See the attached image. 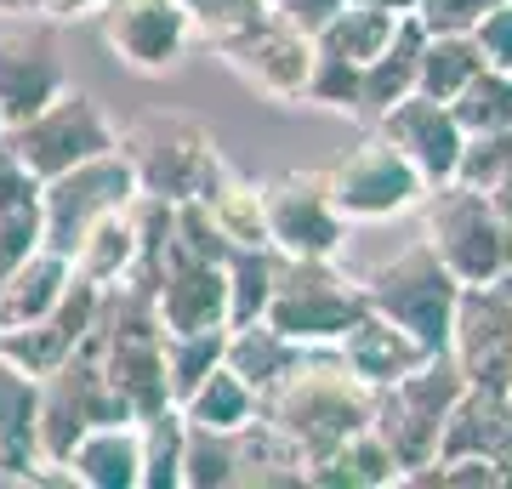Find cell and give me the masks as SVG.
Wrapping results in <instances>:
<instances>
[{
	"label": "cell",
	"instance_id": "d6a6232c",
	"mask_svg": "<svg viewBox=\"0 0 512 489\" xmlns=\"http://www.w3.org/2000/svg\"><path fill=\"white\" fill-rule=\"evenodd\" d=\"M137 427H143V489H183V450H188L183 404H165Z\"/></svg>",
	"mask_w": 512,
	"mask_h": 489
},
{
	"label": "cell",
	"instance_id": "8d00e7d4",
	"mask_svg": "<svg viewBox=\"0 0 512 489\" xmlns=\"http://www.w3.org/2000/svg\"><path fill=\"white\" fill-rule=\"evenodd\" d=\"M228 484H239V433H217V427L188 421L183 489H228Z\"/></svg>",
	"mask_w": 512,
	"mask_h": 489
},
{
	"label": "cell",
	"instance_id": "b9f144b4",
	"mask_svg": "<svg viewBox=\"0 0 512 489\" xmlns=\"http://www.w3.org/2000/svg\"><path fill=\"white\" fill-rule=\"evenodd\" d=\"M501 0H416V18L427 35H473V23Z\"/></svg>",
	"mask_w": 512,
	"mask_h": 489
},
{
	"label": "cell",
	"instance_id": "7dc6e473",
	"mask_svg": "<svg viewBox=\"0 0 512 489\" xmlns=\"http://www.w3.org/2000/svg\"><path fill=\"white\" fill-rule=\"evenodd\" d=\"M490 205H495V211H501V217L512 222V171H507V177H501V182L490 188Z\"/></svg>",
	"mask_w": 512,
	"mask_h": 489
},
{
	"label": "cell",
	"instance_id": "52a82bcc",
	"mask_svg": "<svg viewBox=\"0 0 512 489\" xmlns=\"http://www.w3.org/2000/svg\"><path fill=\"white\" fill-rule=\"evenodd\" d=\"M120 154L137 171L143 194L183 205V200H205V188L222 177V148L217 137L188 120V114H143L137 126L120 131Z\"/></svg>",
	"mask_w": 512,
	"mask_h": 489
},
{
	"label": "cell",
	"instance_id": "ab89813d",
	"mask_svg": "<svg viewBox=\"0 0 512 489\" xmlns=\"http://www.w3.org/2000/svg\"><path fill=\"white\" fill-rule=\"evenodd\" d=\"M507 171H512V126L507 131H473V137L461 143L456 177L467 182V188H484V194H490Z\"/></svg>",
	"mask_w": 512,
	"mask_h": 489
},
{
	"label": "cell",
	"instance_id": "f6af8a7d",
	"mask_svg": "<svg viewBox=\"0 0 512 489\" xmlns=\"http://www.w3.org/2000/svg\"><path fill=\"white\" fill-rule=\"evenodd\" d=\"M342 6H348V0H274V18L291 23V29H302V35H319Z\"/></svg>",
	"mask_w": 512,
	"mask_h": 489
},
{
	"label": "cell",
	"instance_id": "d4e9b609",
	"mask_svg": "<svg viewBox=\"0 0 512 489\" xmlns=\"http://www.w3.org/2000/svg\"><path fill=\"white\" fill-rule=\"evenodd\" d=\"M421 46H427V29H421L416 12H404L399 29H393V40H387L382 52L365 63V86H359V114H365V120L387 114L399 97L416 91V80H421Z\"/></svg>",
	"mask_w": 512,
	"mask_h": 489
},
{
	"label": "cell",
	"instance_id": "e575fe53",
	"mask_svg": "<svg viewBox=\"0 0 512 489\" xmlns=\"http://www.w3.org/2000/svg\"><path fill=\"white\" fill-rule=\"evenodd\" d=\"M478 69H484V52H478L473 35H427V46H421V80H416V91L450 103V97H456Z\"/></svg>",
	"mask_w": 512,
	"mask_h": 489
},
{
	"label": "cell",
	"instance_id": "836d02e7",
	"mask_svg": "<svg viewBox=\"0 0 512 489\" xmlns=\"http://www.w3.org/2000/svg\"><path fill=\"white\" fill-rule=\"evenodd\" d=\"M183 12L194 23V40H205L211 52H228L234 40L274 23V0H183Z\"/></svg>",
	"mask_w": 512,
	"mask_h": 489
},
{
	"label": "cell",
	"instance_id": "bcb514c9",
	"mask_svg": "<svg viewBox=\"0 0 512 489\" xmlns=\"http://www.w3.org/2000/svg\"><path fill=\"white\" fill-rule=\"evenodd\" d=\"M103 0H23V12H35L40 23H74V18H97Z\"/></svg>",
	"mask_w": 512,
	"mask_h": 489
},
{
	"label": "cell",
	"instance_id": "4fadbf2b",
	"mask_svg": "<svg viewBox=\"0 0 512 489\" xmlns=\"http://www.w3.org/2000/svg\"><path fill=\"white\" fill-rule=\"evenodd\" d=\"M97 35L131 74H165L194 46V23H188L183 0H103Z\"/></svg>",
	"mask_w": 512,
	"mask_h": 489
},
{
	"label": "cell",
	"instance_id": "5bb4252c",
	"mask_svg": "<svg viewBox=\"0 0 512 489\" xmlns=\"http://www.w3.org/2000/svg\"><path fill=\"white\" fill-rule=\"evenodd\" d=\"M450 359L478 387H512V290L507 285H461Z\"/></svg>",
	"mask_w": 512,
	"mask_h": 489
},
{
	"label": "cell",
	"instance_id": "ee69618b",
	"mask_svg": "<svg viewBox=\"0 0 512 489\" xmlns=\"http://www.w3.org/2000/svg\"><path fill=\"white\" fill-rule=\"evenodd\" d=\"M473 40H478V52H484L490 69H512V0L490 6V12L473 23Z\"/></svg>",
	"mask_w": 512,
	"mask_h": 489
},
{
	"label": "cell",
	"instance_id": "f35d334b",
	"mask_svg": "<svg viewBox=\"0 0 512 489\" xmlns=\"http://www.w3.org/2000/svg\"><path fill=\"white\" fill-rule=\"evenodd\" d=\"M359 86H365V63H353L342 52H325L313 40V74H308V103L336 114H359Z\"/></svg>",
	"mask_w": 512,
	"mask_h": 489
},
{
	"label": "cell",
	"instance_id": "ffe728a7",
	"mask_svg": "<svg viewBox=\"0 0 512 489\" xmlns=\"http://www.w3.org/2000/svg\"><path fill=\"white\" fill-rule=\"evenodd\" d=\"M97 302H103V285H92V279L74 273V285L63 290V302H57L46 319H35V325H23V330H0V353L18 359L23 370H35V376H46V370H57L74 347L92 336Z\"/></svg>",
	"mask_w": 512,
	"mask_h": 489
},
{
	"label": "cell",
	"instance_id": "1f68e13d",
	"mask_svg": "<svg viewBox=\"0 0 512 489\" xmlns=\"http://www.w3.org/2000/svg\"><path fill=\"white\" fill-rule=\"evenodd\" d=\"M274 273H279L274 245H234L228 251V325H251V319L268 313Z\"/></svg>",
	"mask_w": 512,
	"mask_h": 489
},
{
	"label": "cell",
	"instance_id": "277c9868",
	"mask_svg": "<svg viewBox=\"0 0 512 489\" xmlns=\"http://www.w3.org/2000/svg\"><path fill=\"white\" fill-rule=\"evenodd\" d=\"M461 393H467V376H461V364L450 359V353H433V359L416 364V370L399 376L393 387H376L370 427H376V438L393 450L404 484H410L421 467H433L444 421H450Z\"/></svg>",
	"mask_w": 512,
	"mask_h": 489
},
{
	"label": "cell",
	"instance_id": "8992f818",
	"mask_svg": "<svg viewBox=\"0 0 512 489\" xmlns=\"http://www.w3.org/2000/svg\"><path fill=\"white\" fill-rule=\"evenodd\" d=\"M365 308H370L365 285L336 268V256H285L279 251L274 296H268L262 319L302 347H336V336Z\"/></svg>",
	"mask_w": 512,
	"mask_h": 489
},
{
	"label": "cell",
	"instance_id": "6da1fadb",
	"mask_svg": "<svg viewBox=\"0 0 512 489\" xmlns=\"http://www.w3.org/2000/svg\"><path fill=\"white\" fill-rule=\"evenodd\" d=\"M370 410H376V387L353 376L336 347H302L291 376L262 399V416L308 455V467L325 461L359 427H370Z\"/></svg>",
	"mask_w": 512,
	"mask_h": 489
},
{
	"label": "cell",
	"instance_id": "e0dca14e",
	"mask_svg": "<svg viewBox=\"0 0 512 489\" xmlns=\"http://www.w3.org/2000/svg\"><path fill=\"white\" fill-rule=\"evenodd\" d=\"M69 484V472L40 461V376L0 353V484Z\"/></svg>",
	"mask_w": 512,
	"mask_h": 489
},
{
	"label": "cell",
	"instance_id": "44dd1931",
	"mask_svg": "<svg viewBox=\"0 0 512 489\" xmlns=\"http://www.w3.org/2000/svg\"><path fill=\"white\" fill-rule=\"evenodd\" d=\"M456 455H484V461H501L512 472V393L507 387L467 381V393L456 399V410L444 421L433 461H456Z\"/></svg>",
	"mask_w": 512,
	"mask_h": 489
},
{
	"label": "cell",
	"instance_id": "83f0119b",
	"mask_svg": "<svg viewBox=\"0 0 512 489\" xmlns=\"http://www.w3.org/2000/svg\"><path fill=\"white\" fill-rule=\"evenodd\" d=\"M205 211L217 222L228 245H268V217H262V182H251L245 171L222 165V177L205 188Z\"/></svg>",
	"mask_w": 512,
	"mask_h": 489
},
{
	"label": "cell",
	"instance_id": "f1b7e54d",
	"mask_svg": "<svg viewBox=\"0 0 512 489\" xmlns=\"http://www.w3.org/2000/svg\"><path fill=\"white\" fill-rule=\"evenodd\" d=\"M69 262H74V273H80V279H92V285H103V290L120 285V279L131 273V262H137V228H131V205L97 222L92 234L74 245Z\"/></svg>",
	"mask_w": 512,
	"mask_h": 489
},
{
	"label": "cell",
	"instance_id": "3957f363",
	"mask_svg": "<svg viewBox=\"0 0 512 489\" xmlns=\"http://www.w3.org/2000/svg\"><path fill=\"white\" fill-rule=\"evenodd\" d=\"M421 211V239L439 251V262L461 285H495L512 262V222L490 205L484 188H467L461 177L433 182Z\"/></svg>",
	"mask_w": 512,
	"mask_h": 489
},
{
	"label": "cell",
	"instance_id": "603a6c76",
	"mask_svg": "<svg viewBox=\"0 0 512 489\" xmlns=\"http://www.w3.org/2000/svg\"><path fill=\"white\" fill-rule=\"evenodd\" d=\"M63 472H69V484L86 489H143V427L137 421H103L92 433H80Z\"/></svg>",
	"mask_w": 512,
	"mask_h": 489
},
{
	"label": "cell",
	"instance_id": "4dcf8cb0",
	"mask_svg": "<svg viewBox=\"0 0 512 489\" xmlns=\"http://www.w3.org/2000/svg\"><path fill=\"white\" fill-rule=\"evenodd\" d=\"M399 18L404 12H387V6H370V0H348L313 40H319L325 52H342V57H353V63H370V57L393 40Z\"/></svg>",
	"mask_w": 512,
	"mask_h": 489
},
{
	"label": "cell",
	"instance_id": "f546056e",
	"mask_svg": "<svg viewBox=\"0 0 512 489\" xmlns=\"http://www.w3.org/2000/svg\"><path fill=\"white\" fill-rule=\"evenodd\" d=\"M183 416L194 421V427H217V433H239L245 421L262 416V399H256L251 387H245V376H234L228 364H217L211 376L194 387L183 399Z\"/></svg>",
	"mask_w": 512,
	"mask_h": 489
},
{
	"label": "cell",
	"instance_id": "d590c367",
	"mask_svg": "<svg viewBox=\"0 0 512 489\" xmlns=\"http://www.w3.org/2000/svg\"><path fill=\"white\" fill-rule=\"evenodd\" d=\"M450 109H456L467 137H473V131H507L512 126V69H490V63H484V69L450 97Z\"/></svg>",
	"mask_w": 512,
	"mask_h": 489
},
{
	"label": "cell",
	"instance_id": "8fae6325",
	"mask_svg": "<svg viewBox=\"0 0 512 489\" xmlns=\"http://www.w3.org/2000/svg\"><path fill=\"white\" fill-rule=\"evenodd\" d=\"M325 177H330V194H336V211L348 222H387V217H404V211H416L427 200V177L376 126L330 165Z\"/></svg>",
	"mask_w": 512,
	"mask_h": 489
},
{
	"label": "cell",
	"instance_id": "f907efd6",
	"mask_svg": "<svg viewBox=\"0 0 512 489\" xmlns=\"http://www.w3.org/2000/svg\"><path fill=\"white\" fill-rule=\"evenodd\" d=\"M0 131H6V126H0Z\"/></svg>",
	"mask_w": 512,
	"mask_h": 489
},
{
	"label": "cell",
	"instance_id": "681fc988",
	"mask_svg": "<svg viewBox=\"0 0 512 489\" xmlns=\"http://www.w3.org/2000/svg\"><path fill=\"white\" fill-rule=\"evenodd\" d=\"M0 12H23V0H0Z\"/></svg>",
	"mask_w": 512,
	"mask_h": 489
},
{
	"label": "cell",
	"instance_id": "484cf974",
	"mask_svg": "<svg viewBox=\"0 0 512 489\" xmlns=\"http://www.w3.org/2000/svg\"><path fill=\"white\" fill-rule=\"evenodd\" d=\"M296 359H302V342H291V336L274 330L268 319L228 325V353H222V364H228L234 376H245V387H251L256 399H268L279 381L291 376Z\"/></svg>",
	"mask_w": 512,
	"mask_h": 489
},
{
	"label": "cell",
	"instance_id": "7a4b0ae2",
	"mask_svg": "<svg viewBox=\"0 0 512 489\" xmlns=\"http://www.w3.org/2000/svg\"><path fill=\"white\" fill-rule=\"evenodd\" d=\"M92 342L114 381V393L131 404L137 421L177 404L171 399V376H165V325H160V308H154V290L131 285V279L103 290Z\"/></svg>",
	"mask_w": 512,
	"mask_h": 489
},
{
	"label": "cell",
	"instance_id": "2e32d148",
	"mask_svg": "<svg viewBox=\"0 0 512 489\" xmlns=\"http://www.w3.org/2000/svg\"><path fill=\"white\" fill-rule=\"evenodd\" d=\"M370 126L382 131L387 143H399L404 154H410V165L427 177V188L456 177L467 131H461V120H456V109H450V103L427 97V91H410V97H399L387 114H376Z\"/></svg>",
	"mask_w": 512,
	"mask_h": 489
},
{
	"label": "cell",
	"instance_id": "60d3db41",
	"mask_svg": "<svg viewBox=\"0 0 512 489\" xmlns=\"http://www.w3.org/2000/svg\"><path fill=\"white\" fill-rule=\"evenodd\" d=\"M29 205H40V177L23 165L12 137L0 131V217H6V211H29Z\"/></svg>",
	"mask_w": 512,
	"mask_h": 489
},
{
	"label": "cell",
	"instance_id": "7bdbcfd3",
	"mask_svg": "<svg viewBox=\"0 0 512 489\" xmlns=\"http://www.w3.org/2000/svg\"><path fill=\"white\" fill-rule=\"evenodd\" d=\"M35 245H40V205H29V211H6V217H0V285L12 279V268H18Z\"/></svg>",
	"mask_w": 512,
	"mask_h": 489
},
{
	"label": "cell",
	"instance_id": "74e56055",
	"mask_svg": "<svg viewBox=\"0 0 512 489\" xmlns=\"http://www.w3.org/2000/svg\"><path fill=\"white\" fill-rule=\"evenodd\" d=\"M228 353V325L222 330H183V336H165V376H171V399L183 404Z\"/></svg>",
	"mask_w": 512,
	"mask_h": 489
},
{
	"label": "cell",
	"instance_id": "5b68a950",
	"mask_svg": "<svg viewBox=\"0 0 512 489\" xmlns=\"http://www.w3.org/2000/svg\"><path fill=\"white\" fill-rule=\"evenodd\" d=\"M370 296V308L387 313L399 330H410L427 353L450 347V325H456V302H461V279L439 262V251L427 239H410L399 256H387L359 279Z\"/></svg>",
	"mask_w": 512,
	"mask_h": 489
},
{
	"label": "cell",
	"instance_id": "cb8c5ba5",
	"mask_svg": "<svg viewBox=\"0 0 512 489\" xmlns=\"http://www.w3.org/2000/svg\"><path fill=\"white\" fill-rule=\"evenodd\" d=\"M74 285V262L52 245H35V251L23 256L12 279L0 285V330H23L46 319V313L63 302V290Z\"/></svg>",
	"mask_w": 512,
	"mask_h": 489
},
{
	"label": "cell",
	"instance_id": "ac0fdd59",
	"mask_svg": "<svg viewBox=\"0 0 512 489\" xmlns=\"http://www.w3.org/2000/svg\"><path fill=\"white\" fill-rule=\"evenodd\" d=\"M154 308H160L165 336L183 330H222L228 325V262L211 256H188V251H165V273L154 285Z\"/></svg>",
	"mask_w": 512,
	"mask_h": 489
},
{
	"label": "cell",
	"instance_id": "30bf717a",
	"mask_svg": "<svg viewBox=\"0 0 512 489\" xmlns=\"http://www.w3.org/2000/svg\"><path fill=\"white\" fill-rule=\"evenodd\" d=\"M131 200H137V171L120 148L97 154V160H80L74 171L40 182V245L74 256V245L92 234L97 222L126 211Z\"/></svg>",
	"mask_w": 512,
	"mask_h": 489
},
{
	"label": "cell",
	"instance_id": "9c48e42d",
	"mask_svg": "<svg viewBox=\"0 0 512 489\" xmlns=\"http://www.w3.org/2000/svg\"><path fill=\"white\" fill-rule=\"evenodd\" d=\"M6 137H12V148L23 154V165L40 182H52L63 171H74L80 160H97V154L120 148V131L103 114V103L86 86H74V80L40 114H29L23 126H6Z\"/></svg>",
	"mask_w": 512,
	"mask_h": 489
},
{
	"label": "cell",
	"instance_id": "4316f807",
	"mask_svg": "<svg viewBox=\"0 0 512 489\" xmlns=\"http://www.w3.org/2000/svg\"><path fill=\"white\" fill-rule=\"evenodd\" d=\"M308 484H330V489H382V484H404L399 461H393V450H387L382 438H376V427H359L353 438H342L336 450L325 455V461H313L308 467Z\"/></svg>",
	"mask_w": 512,
	"mask_h": 489
},
{
	"label": "cell",
	"instance_id": "c3c4849f",
	"mask_svg": "<svg viewBox=\"0 0 512 489\" xmlns=\"http://www.w3.org/2000/svg\"><path fill=\"white\" fill-rule=\"evenodd\" d=\"M370 6H387V12H416V0H370Z\"/></svg>",
	"mask_w": 512,
	"mask_h": 489
},
{
	"label": "cell",
	"instance_id": "ba28073f",
	"mask_svg": "<svg viewBox=\"0 0 512 489\" xmlns=\"http://www.w3.org/2000/svg\"><path fill=\"white\" fill-rule=\"evenodd\" d=\"M103 421H137V416H131V404L114 393L109 370L97 359V342L86 336L57 370L40 376V461L63 472L74 438L103 427Z\"/></svg>",
	"mask_w": 512,
	"mask_h": 489
},
{
	"label": "cell",
	"instance_id": "9a60e30c",
	"mask_svg": "<svg viewBox=\"0 0 512 489\" xmlns=\"http://www.w3.org/2000/svg\"><path fill=\"white\" fill-rule=\"evenodd\" d=\"M228 69L268 103H308V74H313V35L291 29V23H262L256 35L234 40L228 52H217Z\"/></svg>",
	"mask_w": 512,
	"mask_h": 489
},
{
	"label": "cell",
	"instance_id": "7c38bea8",
	"mask_svg": "<svg viewBox=\"0 0 512 489\" xmlns=\"http://www.w3.org/2000/svg\"><path fill=\"white\" fill-rule=\"evenodd\" d=\"M262 217H268V245L285 256H336L353 228L336 211L325 171H285L262 182Z\"/></svg>",
	"mask_w": 512,
	"mask_h": 489
},
{
	"label": "cell",
	"instance_id": "d6986e66",
	"mask_svg": "<svg viewBox=\"0 0 512 489\" xmlns=\"http://www.w3.org/2000/svg\"><path fill=\"white\" fill-rule=\"evenodd\" d=\"M63 86H69V69H63V52L46 29H6L0 35V126H23Z\"/></svg>",
	"mask_w": 512,
	"mask_h": 489
},
{
	"label": "cell",
	"instance_id": "7402d4cb",
	"mask_svg": "<svg viewBox=\"0 0 512 489\" xmlns=\"http://www.w3.org/2000/svg\"><path fill=\"white\" fill-rule=\"evenodd\" d=\"M336 353H342L348 370L359 381H370V387H393V381L410 376L416 364L433 359L410 330H399L387 313H376V308H365L348 330H342V336H336Z\"/></svg>",
	"mask_w": 512,
	"mask_h": 489
}]
</instances>
